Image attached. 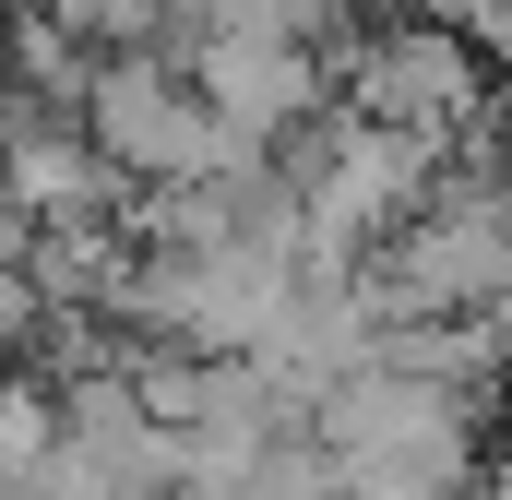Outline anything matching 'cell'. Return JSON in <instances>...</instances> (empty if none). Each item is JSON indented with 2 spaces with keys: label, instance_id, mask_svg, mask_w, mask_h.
<instances>
[{
  "label": "cell",
  "instance_id": "7",
  "mask_svg": "<svg viewBox=\"0 0 512 500\" xmlns=\"http://www.w3.org/2000/svg\"><path fill=\"white\" fill-rule=\"evenodd\" d=\"M489 358H501V393H512V298L489 310Z\"/></svg>",
  "mask_w": 512,
  "mask_h": 500
},
{
  "label": "cell",
  "instance_id": "2",
  "mask_svg": "<svg viewBox=\"0 0 512 500\" xmlns=\"http://www.w3.org/2000/svg\"><path fill=\"white\" fill-rule=\"evenodd\" d=\"M489 108H501L489 96V60L453 24H429V12H393V24H370L346 48V120H382V131H417V143L465 155L489 131Z\"/></svg>",
  "mask_w": 512,
  "mask_h": 500
},
{
  "label": "cell",
  "instance_id": "8",
  "mask_svg": "<svg viewBox=\"0 0 512 500\" xmlns=\"http://www.w3.org/2000/svg\"><path fill=\"white\" fill-rule=\"evenodd\" d=\"M477 500H512V453H501V465H489V477H477Z\"/></svg>",
  "mask_w": 512,
  "mask_h": 500
},
{
  "label": "cell",
  "instance_id": "4",
  "mask_svg": "<svg viewBox=\"0 0 512 500\" xmlns=\"http://www.w3.org/2000/svg\"><path fill=\"white\" fill-rule=\"evenodd\" d=\"M191 96L227 120L239 155H286L298 131L334 108V72H322V48H298V36H251V24H227V36L191 48Z\"/></svg>",
  "mask_w": 512,
  "mask_h": 500
},
{
  "label": "cell",
  "instance_id": "5",
  "mask_svg": "<svg viewBox=\"0 0 512 500\" xmlns=\"http://www.w3.org/2000/svg\"><path fill=\"white\" fill-rule=\"evenodd\" d=\"M60 465L96 500H179V429L131 393V358L60 393Z\"/></svg>",
  "mask_w": 512,
  "mask_h": 500
},
{
  "label": "cell",
  "instance_id": "6",
  "mask_svg": "<svg viewBox=\"0 0 512 500\" xmlns=\"http://www.w3.org/2000/svg\"><path fill=\"white\" fill-rule=\"evenodd\" d=\"M12 346H48V298H36V274L0 250V358H12Z\"/></svg>",
  "mask_w": 512,
  "mask_h": 500
},
{
  "label": "cell",
  "instance_id": "1",
  "mask_svg": "<svg viewBox=\"0 0 512 500\" xmlns=\"http://www.w3.org/2000/svg\"><path fill=\"white\" fill-rule=\"evenodd\" d=\"M84 131H96V155L120 167L131 191H191V179L251 167L167 48H108V60H96V96H84Z\"/></svg>",
  "mask_w": 512,
  "mask_h": 500
},
{
  "label": "cell",
  "instance_id": "3",
  "mask_svg": "<svg viewBox=\"0 0 512 500\" xmlns=\"http://www.w3.org/2000/svg\"><path fill=\"white\" fill-rule=\"evenodd\" d=\"M477 429H489L477 393H441V381L393 370V358H370L346 393H322V417H310V441L346 477L358 465H453V453H477Z\"/></svg>",
  "mask_w": 512,
  "mask_h": 500
}]
</instances>
